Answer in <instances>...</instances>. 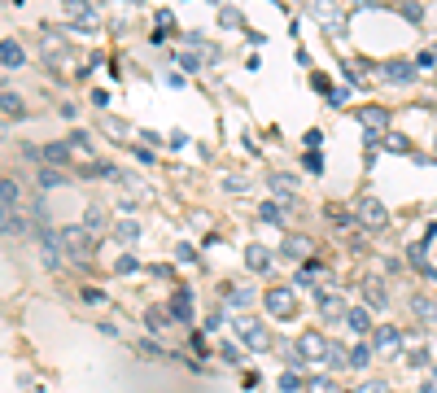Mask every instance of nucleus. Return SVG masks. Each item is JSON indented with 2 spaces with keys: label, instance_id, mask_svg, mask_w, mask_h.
<instances>
[{
  "label": "nucleus",
  "instance_id": "7ed1b4c3",
  "mask_svg": "<svg viewBox=\"0 0 437 393\" xmlns=\"http://www.w3.org/2000/svg\"><path fill=\"white\" fill-rule=\"evenodd\" d=\"M354 223L367 227V232H381V227L390 223V210H385L376 196H359V201H354Z\"/></svg>",
  "mask_w": 437,
  "mask_h": 393
},
{
  "label": "nucleus",
  "instance_id": "9d476101",
  "mask_svg": "<svg viewBox=\"0 0 437 393\" xmlns=\"http://www.w3.org/2000/svg\"><path fill=\"white\" fill-rule=\"evenodd\" d=\"M284 254L311 262V258H315V240H311V236H284Z\"/></svg>",
  "mask_w": 437,
  "mask_h": 393
},
{
  "label": "nucleus",
  "instance_id": "c9c22d12",
  "mask_svg": "<svg viewBox=\"0 0 437 393\" xmlns=\"http://www.w3.org/2000/svg\"><path fill=\"white\" fill-rule=\"evenodd\" d=\"M136 267H140L136 254H123V258H118V271H136Z\"/></svg>",
  "mask_w": 437,
  "mask_h": 393
},
{
  "label": "nucleus",
  "instance_id": "4be33fe9",
  "mask_svg": "<svg viewBox=\"0 0 437 393\" xmlns=\"http://www.w3.org/2000/svg\"><path fill=\"white\" fill-rule=\"evenodd\" d=\"M271 188H276L280 196H293L298 192V179L293 175H271Z\"/></svg>",
  "mask_w": 437,
  "mask_h": 393
},
{
  "label": "nucleus",
  "instance_id": "ddd939ff",
  "mask_svg": "<svg viewBox=\"0 0 437 393\" xmlns=\"http://www.w3.org/2000/svg\"><path fill=\"white\" fill-rule=\"evenodd\" d=\"M79 227H84L88 236H96V232L105 227V210H101V206H88V210H84V223H79Z\"/></svg>",
  "mask_w": 437,
  "mask_h": 393
},
{
  "label": "nucleus",
  "instance_id": "0eeeda50",
  "mask_svg": "<svg viewBox=\"0 0 437 393\" xmlns=\"http://www.w3.org/2000/svg\"><path fill=\"white\" fill-rule=\"evenodd\" d=\"M398 350H402V332L394 323H381L371 332V354H398Z\"/></svg>",
  "mask_w": 437,
  "mask_h": 393
},
{
  "label": "nucleus",
  "instance_id": "20e7f679",
  "mask_svg": "<svg viewBox=\"0 0 437 393\" xmlns=\"http://www.w3.org/2000/svg\"><path fill=\"white\" fill-rule=\"evenodd\" d=\"M359 123L367 131V144H385V136H390V109L367 105V109H359Z\"/></svg>",
  "mask_w": 437,
  "mask_h": 393
},
{
  "label": "nucleus",
  "instance_id": "423d86ee",
  "mask_svg": "<svg viewBox=\"0 0 437 393\" xmlns=\"http://www.w3.org/2000/svg\"><path fill=\"white\" fill-rule=\"evenodd\" d=\"M293 350L302 354V363H306V358H315V363H319V358H328V337L311 328V332H302V337H298V346H293Z\"/></svg>",
  "mask_w": 437,
  "mask_h": 393
},
{
  "label": "nucleus",
  "instance_id": "dca6fc26",
  "mask_svg": "<svg viewBox=\"0 0 437 393\" xmlns=\"http://www.w3.org/2000/svg\"><path fill=\"white\" fill-rule=\"evenodd\" d=\"M319 310H323V315H332V319H346V302L337 298V293H319Z\"/></svg>",
  "mask_w": 437,
  "mask_h": 393
},
{
  "label": "nucleus",
  "instance_id": "412c9836",
  "mask_svg": "<svg viewBox=\"0 0 437 393\" xmlns=\"http://www.w3.org/2000/svg\"><path fill=\"white\" fill-rule=\"evenodd\" d=\"M44 162H53V167L70 162V144H48V149H44Z\"/></svg>",
  "mask_w": 437,
  "mask_h": 393
},
{
  "label": "nucleus",
  "instance_id": "a211bd4d",
  "mask_svg": "<svg viewBox=\"0 0 437 393\" xmlns=\"http://www.w3.org/2000/svg\"><path fill=\"white\" fill-rule=\"evenodd\" d=\"M114 236H118L123 245H136V236H140V223H136V219H123V223H114Z\"/></svg>",
  "mask_w": 437,
  "mask_h": 393
},
{
  "label": "nucleus",
  "instance_id": "bb28decb",
  "mask_svg": "<svg viewBox=\"0 0 437 393\" xmlns=\"http://www.w3.org/2000/svg\"><path fill=\"white\" fill-rule=\"evenodd\" d=\"M385 149H390V153H407V136H394V131H390V136H385Z\"/></svg>",
  "mask_w": 437,
  "mask_h": 393
},
{
  "label": "nucleus",
  "instance_id": "f03ea898",
  "mask_svg": "<svg viewBox=\"0 0 437 393\" xmlns=\"http://www.w3.org/2000/svg\"><path fill=\"white\" fill-rule=\"evenodd\" d=\"M263 306L271 319H298V288L293 284H271L263 293Z\"/></svg>",
  "mask_w": 437,
  "mask_h": 393
},
{
  "label": "nucleus",
  "instance_id": "f8f14e48",
  "mask_svg": "<svg viewBox=\"0 0 437 393\" xmlns=\"http://www.w3.org/2000/svg\"><path fill=\"white\" fill-rule=\"evenodd\" d=\"M363 298H367L371 306H376V310H381L385 302H390V293H385V284L376 280V275H371V280H363Z\"/></svg>",
  "mask_w": 437,
  "mask_h": 393
},
{
  "label": "nucleus",
  "instance_id": "b1692460",
  "mask_svg": "<svg viewBox=\"0 0 437 393\" xmlns=\"http://www.w3.org/2000/svg\"><path fill=\"white\" fill-rule=\"evenodd\" d=\"M411 310H415L420 319H437V306H433L429 298H411Z\"/></svg>",
  "mask_w": 437,
  "mask_h": 393
},
{
  "label": "nucleus",
  "instance_id": "2eb2a0df",
  "mask_svg": "<svg viewBox=\"0 0 437 393\" xmlns=\"http://www.w3.org/2000/svg\"><path fill=\"white\" fill-rule=\"evenodd\" d=\"M346 323L354 328L359 337H367V328H371V315H367V306H354V310H346Z\"/></svg>",
  "mask_w": 437,
  "mask_h": 393
},
{
  "label": "nucleus",
  "instance_id": "aec40b11",
  "mask_svg": "<svg viewBox=\"0 0 437 393\" xmlns=\"http://www.w3.org/2000/svg\"><path fill=\"white\" fill-rule=\"evenodd\" d=\"M367 358H371V346H367V341H359V346H354V350H350V363H346V367H354V371H363V367H367Z\"/></svg>",
  "mask_w": 437,
  "mask_h": 393
},
{
  "label": "nucleus",
  "instance_id": "393cba45",
  "mask_svg": "<svg viewBox=\"0 0 437 393\" xmlns=\"http://www.w3.org/2000/svg\"><path fill=\"white\" fill-rule=\"evenodd\" d=\"M258 215H263V223H284V210H280L276 201H263V210H258Z\"/></svg>",
  "mask_w": 437,
  "mask_h": 393
},
{
  "label": "nucleus",
  "instance_id": "39448f33",
  "mask_svg": "<svg viewBox=\"0 0 437 393\" xmlns=\"http://www.w3.org/2000/svg\"><path fill=\"white\" fill-rule=\"evenodd\" d=\"M236 332L245 337V346H250L254 354H267V350H271V332H267L258 319H236Z\"/></svg>",
  "mask_w": 437,
  "mask_h": 393
},
{
  "label": "nucleus",
  "instance_id": "cd10ccee",
  "mask_svg": "<svg viewBox=\"0 0 437 393\" xmlns=\"http://www.w3.org/2000/svg\"><path fill=\"white\" fill-rule=\"evenodd\" d=\"M57 184H66L61 171H40V188H57Z\"/></svg>",
  "mask_w": 437,
  "mask_h": 393
},
{
  "label": "nucleus",
  "instance_id": "7c9ffc66",
  "mask_svg": "<svg viewBox=\"0 0 437 393\" xmlns=\"http://www.w3.org/2000/svg\"><path fill=\"white\" fill-rule=\"evenodd\" d=\"M354 393H390V385H385V380H363Z\"/></svg>",
  "mask_w": 437,
  "mask_h": 393
},
{
  "label": "nucleus",
  "instance_id": "e433bc0d",
  "mask_svg": "<svg viewBox=\"0 0 437 393\" xmlns=\"http://www.w3.org/2000/svg\"><path fill=\"white\" fill-rule=\"evenodd\" d=\"M180 61H184V70H192V75H197V70H201V57H192V53H184Z\"/></svg>",
  "mask_w": 437,
  "mask_h": 393
},
{
  "label": "nucleus",
  "instance_id": "f257e3e1",
  "mask_svg": "<svg viewBox=\"0 0 437 393\" xmlns=\"http://www.w3.org/2000/svg\"><path fill=\"white\" fill-rule=\"evenodd\" d=\"M57 245L66 249L70 262H92V258H96V236H88L79 223H75V227H61V232H57Z\"/></svg>",
  "mask_w": 437,
  "mask_h": 393
},
{
  "label": "nucleus",
  "instance_id": "f3484780",
  "mask_svg": "<svg viewBox=\"0 0 437 393\" xmlns=\"http://www.w3.org/2000/svg\"><path fill=\"white\" fill-rule=\"evenodd\" d=\"M0 61H5V66H22V61H26L22 44H18V40H5V44H0Z\"/></svg>",
  "mask_w": 437,
  "mask_h": 393
},
{
  "label": "nucleus",
  "instance_id": "a878e982",
  "mask_svg": "<svg viewBox=\"0 0 437 393\" xmlns=\"http://www.w3.org/2000/svg\"><path fill=\"white\" fill-rule=\"evenodd\" d=\"M311 393H337V385H332V376H311V385H306Z\"/></svg>",
  "mask_w": 437,
  "mask_h": 393
},
{
  "label": "nucleus",
  "instance_id": "f704fd0d",
  "mask_svg": "<svg viewBox=\"0 0 437 393\" xmlns=\"http://www.w3.org/2000/svg\"><path fill=\"white\" fill-rule=\"evenodd\" d=\"M140 354H144V358H158V354H167V350H162L158 341H140Z\"/></svg>",
  "mask_w": 437,
  "mask_h": 393
},
{
  "label": "nucleus",
  "instance_id": "2f4dec72",
  "mask_svg": "<svg viewBox=\"0 0 437 393\" xmlns=\"http://www.w3.org/2000/svg\"><path fill=\"white\" fill-rule=\"evenodd\" d=\"M219 22H223V26H240V22H245V18H240V13H236V9H219Z\"/></svg>",
  "mask_w": 437,
  "mask_h": 393
},
{
  "label": "nucleus",
  "instance_id": "473e14b6",
  "mask_svg": "<svg viewBox=\"0 0 437 393\" xmlns=\"http://www.w3.org/2000/svg\"><path fill=\"white\" fill-rule=\"evenodd\" d=\"M280 389H284V393H298V389H302V380H298L293 371H284V376H280Z\"/></svg>",
  "mask_w": 437,
  "mask_h": 393
},
{
  "label": "nucleus",
  "instance_id": "58836bf2",
  "mask_svg": "<svg viewBox=\"0 0 437 393\" xmlns=\"http://www.w3.org/2000/svg\"><path fill=\"white\" fill-rule=\"evenodd\" d=\"M188 346H192V354H206V337H201V332H192Z\"/></svg>",
  "mask_w": 437,
  "mask_h": 393
},
{
  "label": "nucleus",
  "instance_id": "c85d7f7f",
  "mask_svg": "<svg viewBox=\"0 0 437 393\" xmlns=\"http://www.w3.org/2000/svg\"><path fill=\"white\" fill-rule=\"evenodd\" d=\"M70 18H75V22H88V26H92V22H96V13H92V9H84V5H70Z\"/></svg>",
  "mask_w": 437,
  "mask_h": 393
},
{
  "label": "nucleus",
  "instance_id": "9b49d317",
  "mask_svg": "<svg viewBox=\"0 0 437 393\" xmlns=\"http://www.w3.org/2000/svg\"><path fill=\"white\" fill-rule=\"evenodd\" d=\"M245 267H250V271H267V267H271L267 245H250V249H245Z\"/></svg>",
  "mask_w": 437,
  "mask_h": 393
},
{
  "label": "nucleus",
  "instance_id": "4c0bfd02",
  "mask_svg": "<svg viewBox=\"0 0 437 393\" xmlns=\"http://www.w3.org/2000/svg\"><path fill=\"white\" fill-rule=\"evenodd\" d=\"M175 258H180V262H192V258H197V249H192V245H180V249H175Z\"/></svg>",
  "mask_w": 437,
  "mask_h": 393
},
{
  "label": "nucleus",
  "instance_id": "4468645a",
  "mask_svg": "<svg viewBox=\"0 0 437 393\" xmlns=\"http://www.w3.org/2000/svg\"><path fill=\"white\" fill-rule=\"evenodd\" d=\"M323 219H328L332 227H354V210H346V206H323Z\"/></svg>",
  "mask_w": 437,
  "mask_h": 393
},
{
  "label": "nucleus",
  "instance_id": "72a5a7b5",
  "mask_svg": "<svg viewBox=\"0 0 437 393\" xmlns=\"http://www.w3.org/2000/svg\"><path fill=\"white\" fill-rule=\"evenodd\" d=\"M302 167L319 175V171H323V157H319V153H306V157H302Z\"/></svg>",
  "mask_w": 437,
  "mask_h": 393
},
{
  "label": "nucleus",
  "instance_id": "6ab92c4d",
  "mask_svg": "<svg viewBox=\"0 0 437 393\" xmlns=\"http://www.w3.org/2000/svg\"><path fill=\"white\" fill-rule=\"evenodd\" d=\"M144 323H149L153 332H162V328L171 323V310H167V306H149V315H144Z\"/></svg>",
  "mask_w": 437,
  "mask_h": 393
},
{
  "label": "nucleus",
  "instance_id": "6e6552de",
  "mask_svg": "<svg viewBox=\"0 0 437 393\" xmlns=\"http://www.w3.org/2000/svg\"><path fill=\"white\" fill-rule=\"evenodd\" d=\"M167 310H171V323H192V288H188V284H180Z\"/></svg>",
  "mask_w": 437,
  "mask_h": 393
},
{
  "label": "nucleus",
  "instance_id": "1a4fd4ad",
  "mask_svg": "<svg viewBox=\"0 0 437 393\" xmlns=\"http://www.w3.org/2000/svg\"><path fill=\"white\" fill-rule=\"evenodd\" d=\"M381 70H385L390 84H411V79H415V61H385Z\"/></svg>",
  "mask_w": 437,
  "mask_h": 393
},
{
  "label": "nucleus",
  "instance_id": "c756f323",
  "mask_svg": "<svg viewBox=\"0 0 437 393\" xmlns=\"http://www.w3.org/2000/svg\"><path fill=\"white\" fill-rule=\"evenodd\" d=\"M219 354H223V358H228V363H232V367H240V363H245V354H240V350L232 346V341H228V346H223Z\"/></svg>",
  "mask_w": 437,
  "mask_h": 393
},
{
  "label": "nucleus",
  "instance_id": "5701e85b",
  "mask_svg": "<svg viewBox=\"0 0 437 393\" xmlns=\"http://www.w3.org/2000/svg\"><path fill=\"white\" fill-rule=\"evenodd\" d=\"M0 109H5V114H18V118H22V114H26V105H22V96H13V92H0Z\"/></svg>",
  "mask_w": 437,
  "mask_h": 393
}]
</instances>
